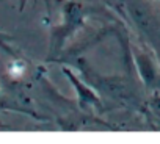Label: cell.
Listing matches in <instances>:
<instances>
[{
  "mask_svg": "<svg viewBox=\"0 0 160 144\" xmlns=\"http://www.w3.org/2000/svg\"><path fill=\"white\" fill-rule=\"evenodd\" d=\"M138 64H140V70H141L143 77L146 79V82H151L152 77H154V70H152L149 60L146 56H138Z\"/></svg>",
  "mask_w": 160,
  "mask_h": 144,
  "instance_id": "1",
  "label": "cell"
}]
</instances>
